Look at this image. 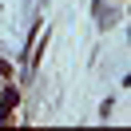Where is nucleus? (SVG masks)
<instances>
[{"label":"nucleus","instance_id":"f03ea898","mask_svg":"<svg viewBox=\"0 0 131 131\" xmlns=\"http://www.w3.org/2000/svg\"><path fill=\"white\" fill-rule=\"evenodd\" d=\"M95 16H99V28H111V24H115V12H107L103 0H95Z\"/></svg>","mask_w":131,"mask_h":131},{"label":"nucleus","instance_id":"f257e3e1","mask_svg":"<svg viewBox=\"0 0 131 131\" xmlns=\"http://www.w3.org/2000/svg\"><path fill=\"white\" fill-rule=\"evenodd\" d=\"M12 107H16V88H8L0 99V119H12Z\"/></svg>","mask_w":131,"mask_h":131}]
</instances>
